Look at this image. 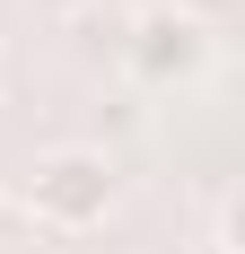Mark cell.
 Masks as SVG:
<instances>
[{"label":"cell","instance_id":"obj_1","mask_svg":"<svg viewBox=\"0 0 245 254\" xmlns=\"http://www.w3.org/2000/svg\"><path fill=\"white\" fill-rule=\"evenodd\" d=\"M105 202H114V167L97 149H53L18 184V210L44 228H88V219H105Z\"/></svg>","mask_w":245,"mask_h":254},{"label":"cell","instance_id":"obj_2","mask_svg":"<svg viewBox=\"0 0 245 254\" xmlns=\"http://www.w3.org/2000/svg\"><path fill=\"white\" fill-rule=\"evenodd\" d=\"M201 53H210V26L184 18V9H149L140 35H131V62H140L149 79H184V70H201Z\"/></svg>","mask_w":245,"mask_h":254},{"label":"cell","instance_id":"obj_3","mask_svg":"<svg viewBox=\"0 0 245 254\" xmlns=\"http://www.w3.org/2000/svg\"><path fill=\"white\" fill-rule=\"evenodd\" d=\"M0 246H18V202L0 193Z\"/></svg>","mask_w":245,"mask_h":254}]
</instances>
